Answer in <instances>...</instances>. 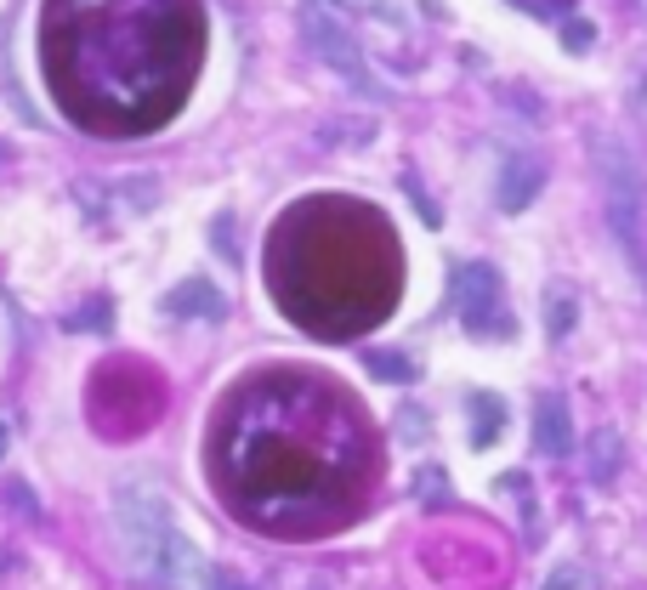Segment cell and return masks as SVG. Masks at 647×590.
Returning <instances> with one entry per match:
<instances>
[{
    "mask_svg": "<svg viewBox=\"0 0 647 590\" xmlns=\"http://www.w3.org/2000/svg\"><path fill=\"white\" fill-rule=\"evenodd\" d=\"M210 466L256 528L318 534L364 494V420L330 381L313 375L245 381L216 426Z\"/></svg>",
    "mask_w": 647,
    "mask_h": 590,
    "instance_id": "cell-1",
    "label": "cell"
},
{
    "mask_svg": "<svg viewBox=\"0 0 647 590\" xmlns=\"http://www.w3.org/2000/svg\"><path fill=\"white\" fill-rule=\"evenodd\" d=\"M193 0H57L52 80L74 120L103 131H148L182 103L193 74Z\"/></svg>",
    "mask_w": 647,
    "mask_h": 590,
    "instance_id": "cell-2",
    "label": "cell"
},
{
    "mask_svg": "<svg viewBox=\"0 0 647 590\" xmlns=\"http://www.w3.org/2000/svg\"><path fill=\"white\" fill-rule=\"evenodd\" d=\"M114 534H120V556L131 573H142L159 590H193L205 579V556L193 551V539L176 528L171 505L154 483H120L114 488Z\"/></svg>",
    "mask_w": 647,
    "mask_h": 590,
    "instance_id": "cell-3",
    "label": "cell"
},
{
    "mask_svg": "<svg viewBox=\"0 0 647 590\" xmlns=\"http://www.w3.org/2000/svg\"><path fill=\"white\" fill-rule=\"evenodd\" d=\"M596 171H602V205H608L613 239L625 244L630 256H642V216H647V176L630 154V142L596 137Z\"/></svg>",
    "mask_w": 647,
    "mask_h": 590,
    "instance_id": "cell-4",
    "label": "cell"
},
{
    "mask_svg": "<svg viewBox=\"0 0 647 590\" xmlns=\"http://www.w3.org/2000/svg\"><path fill=\"white\" fill-rule=\"evenodd\" d=\"M301 35H307V46H313L347 86L369 91V97H381L386 91L381 80L369 74V57H364V46H358V35H352V23H347L341 6H330V0H307V6H301Z\"/></svg>",
    "mask_w": 647,
    "mask_h": 590,
    "instance_id": "cell-5",
    "label": "cell"
},
{
    "mask_svg": "<svg viewBox=\"0 0 647 590\" xmlns=\"http://www.w3.org/2000/svg\"><path fill=\"white\" fill-rule=\"evenodd\" d=\"M455 295H460V324L472 335H511V313H506V301H500V273H494L489 261L460 267Z\"/></svg>",
    "mask_w": 647,
    "mask_h": 590,
    "instance_id": "cell-6",
    "label": "cell"
},
{
    "mask_svg": "<svg viewBox=\"0 0 647 590\" xmlns=\"http://www.w3.org/2000/svg\"><path fill=\"white\" fill-rule=\"evenodd\" d=\"M545 171H540V159H528V154H511L506 165H500V182H494V205L506 210V216H517V210L534 205V193H540Z\"/></svg>",
    "mask_w": 647,
    "mask_h": 590,
    "instance_id": "cell-7",
    "label": "cell"
},
{
    "mask_svg": "<svg viewBox=\"0 0 647 590\" xmlns=\"http://www.w3.org/2000/svg\"><path fill=\"white\" fill-rule=\"evenodd\" d=\"M534 449L551 454V460H562V454L574 449V426H568V403L551 398L545 392L540 403H534Z\"/></svg>",
    "mask_w": 647,
    "mask_h": 590,
    "instance_id": "cell-8",
    "label": "cell"
},
{
    "mask_svg": "<svg viewBox=\"0 0 647 590\" xmlns=\"http://www.w3.org/2000/svg\"><path fill=\"white\" fill-rule=\"evenodd\" d=\"M165 313L171 318H222V290H216L210 278H188V284H176L171 290Z\"/></svg>",
    "mask_w": 647,
    "mask_h": 590,
    "instance_id": "cell-9",
    "label": "cell"
},
{
    "mask_svg": "<svg viewBox=\"0 0 647 590\" xmlns=\"http://www.w3.org/2000/svg\"><path fill=\"white\" fill-rule=\"evenodd\" d=\"M472 415H477L472 443H477V449H489L494 437H500V426H506V403H500V398H483V392H477V398H472Z\"/></svg>",
    "mask_w": 647,
    "mask_h": 590,
    "instance_id": "cell-10",
    "label": "cell"
},
{
    "mask_svg": "<svg viewBox=\"0 0 647 590\" xmlns=\"http://www.w3.org/2000/svg\"><path fill=\"white\" fill-rule=\"evenodd\" d=\"M619 471V432H596L591 437V477L596 483H613Z\"/></svg>",
    "mask_w": 647,
    "mask_h": 590,
    "instance_id": "cell-11",
    "label": "cell"
},
{
    "mask_svg": "<svg viewBox=\"0 0 647 590\" xmlns=\"http://www.w3.org/2000/svg\"><path fill=\"white\" fill-rule=\"evenodd\" d=\"M545 324H551V341H562V335L574 330V301L562 290H551V301H545Z\"/></svg>",
    "mask_w": 647,
    "mask_h": 590,
    "instance_id": "cell-12",
    "label": "cell"
},
{
    "mask_svg": "<svg viewBox=\"0 0 647 590\" xmlns=\"http://www.w3.org/2000/svg\"><path fill=\"white\" fill-rule=\"evenodd\" d=\"M369 369H375L381 381H415V364H409V358H392V352H369Z\"/></svg>",
    "mask_w": 647,
    "mask_h": 590,
    "instance_id": "cell-13",
    "label": "cell"
},
{
    "mask_svg": "<svg viewBox=\"0 0 647 590\" xmlns=\"http://www.w3.org/2000/svg\"><path fill=\"white\" fill-rule=\"evenodd\" d=\"M540 590H591V573L579 568V562H562V568L551 573V579H545Z\"/></svg>",
    "mask_w": 647,
    "mask_h": 590,
    "instance_id": "cell-14",
    "label": "cell"
},
{
    "mask_svg": "<svg viewBox=\"0 0 647 590\" xmlns=\"http://www.w3.org/2000/svg\"><path fill=\"white\" fill-rule=\"evenodd\" d=\"M591 40H596V29H591L585 18H568V23H562V46H568V52H585Z\"/></svg>",
    "mask_w": 647,
    "mask_h": 590,
    "instance_id": "cell-15",
    "label": "cell"
},
{
    "mask_svg": "<svg viewBox=\"0 0 647 590\" xmlns=\"http://www.w3.org/2000/svg\"><path fill=\"white\" fill-rule=\"evenodd\" d=\"M199 590H250L239 573H228V568H205V579H199Z\"/></svg>",
    "mask_w": 647,
    "mask_h": 590,
    "instance_id": "cell-16",
    "label": "cell"
},
{
    "mask_svg": "<svg viewBox=\"0 0 647 590\" xmlns=\"http://www.w3.org/2000/svg\"><path fill=\"white\" fill-rule=\"evenodd\" d=\"M69 330H103V307H91V313H74Z\"/></svg>",
    "mask_w": 647,
    "mask_h": 590,
    "instance_id": "cell-17",
    "label": "cell"
},
{
    "mask_svg": "<svg viewBox=\"0 0 647 590\" xmlns=\"http://www.w3.org/2000/svg\"><path fill=\"white\" fill-rule=\"evenodd\" d=\"M330 6H341V12H347V6H381V0H330Z\"/></svg>",
    "mask_w": 647,
    "mask_h": 590,
    "instance_id": "cell-18",
    "label": "cell"
},
{
    "mask_svg": "<svg viewBox=\"0 0 647 590\" xmlns=\"http://www.w3.org/2000/svg\"><path fill=\"white\" fill-rule=\"evenodd\" d=\"M0 454H6V426H0Z\"/></svg>",
    "mask_w": 647,
    "mask_h": 590,
    "instance_id": "cell-19",
    "label": "cell"
},
{
    "mask_svg": "<svg viewBox=\"0 0 647 590\" xmlns=\"http://www.w3.org/2000/svg\"><path fill=\"white\" fill-rule=\"evenodd\" d=\"M0 154H6V142H0Z\"/></svg>",
    "mask_w": 647,
    "mask_h": 590,
    "instance_id": "cell-20",
    "label": "cell"
},
{
    "mask_svg": "<svg viewBox=\"0 0 647 590\" xmlns=\"http://www.w3.org/2000/svg\"><path fill=\"white\" fill-rule=\"evenodd\" d=\"M642 6H647V0H642Z\"/></svg>",
    "mask_w": 647,
    "mask_h": 590,
    "instance_id": "cell-21",
    "label": "cell"
}]
</instances>
